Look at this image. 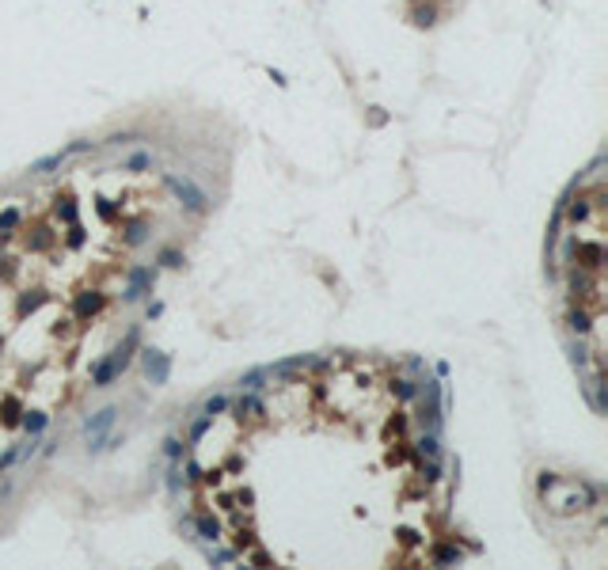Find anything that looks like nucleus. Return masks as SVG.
Here are the masks:
<instances>
[{"instance_id":"1","label":"nucleus","mask_w":608,"mask_h":570,"mask_svg":"<svg viewBox=\"0 0 608 570\" xmlns=\"http://www.w3.org/2000/svg\"><path fill=\"white\" fill-rule=\"evenodd\" d=\"M593 194L570 205L566 232L555 239V266L551 274L559 278L566 293V319L578 342L589 346V384L601 388V369H604V183L601 167H593Z\"/></svg>"}]
</instances>
